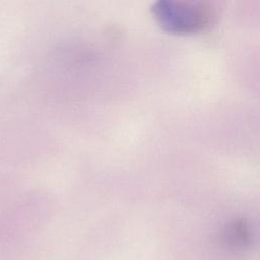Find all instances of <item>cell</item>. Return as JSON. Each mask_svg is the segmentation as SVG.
Listing matches in <instances>:
<instances>
[{"instance_id":"cell-1","label":"cell","mask_w":260,"mask_h":260,"mask_svg":"<svg viewBox=\"0 0 260 260\" xmlns=\"http://www.w3.org/2000/svg\"><path fill=\"white\" fill-rule=\"evenodd\" d=\"M150 9L164 29L176 34L200 31L208 27L215 18V9L205 1L159 0Z\"/></svg>"},{"instance_id":"cell-2","label":"cell","mask_w":260,"mask_h":260,"mask_svg":"<svg viewBox=\"0 0 260 260\" xmlns=\"http://www.w3.org/2000/svg\"><path fill=\"white\" fill-rule=\"evenodd\" d=\"M222 239L226 248L241 252L252 245L253 232L246 219L235 218L225 225Z\"/></svg>"}]
</instances>
